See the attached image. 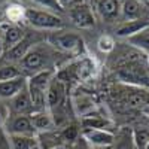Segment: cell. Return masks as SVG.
Listing matches in <instances>:
<instances>
[{
    "mask_svg": "<svg viewBox=\"0 0 149 149\" xmlns=\"http://www.w3.org/2000/svg\"><path fill=\"white\" fill-rule=\"evenodd\" d=\"M26 21L37 30H61L64 27L63 18L45 9H26Z\"/></svg>",
    "mask_w": 149,
    "mask_h": 149,
    "instance_id": "1",
    "label": "cell"
},
{
    "mask_svg": "<svg viewBox=\"0 0 149 149\" xmlns=\"http://www.w3.org/2000/svg\"><path fill=\"white\" fill-rule=\"evenodd\" d=\"M46 61H48L46 51H43V49H40V48H34L33 46L30 51L26 54V57L19 61V70L22 69L24 72H31L34 74L36 72L43 70Z\"/></svg>",
    "mask_w": 149,
    "mask_h": 149,
    "instance_id": "2",
    "label": "cell"
},
{
    "mask_svg": "<svg viewBox=\"0 0 149 149\" xmlns=\"http://www.w3.org/2000/svg\"><path fill=\"white\" fill-rule=\"evenodd\" d=\"M69 18L72 19V22L79 29H93L95 26V18L94 14L88 5L81 3L73 6L69 10Z\"/></svg>",
    "mask_w": 149,
    "mask_h": 149,
    "instance_id": "3",
    "label": "cell"
},
{
    "mask_svg": "<svg viewBox=\"0 0 149 149\" xmlns=\"http://www.w3.org/2000/svg\"><path fill=\"white\" fill-rule=\"evenodd\" d=\"M6 130L9 134H17V136H36L37 134L36 130L33 128V124L29 115L12 116L6 125Z\"/></svg>",
    "mask_w": 149,
    "mask_h": 149,
    "instance_id": "4",
    "label": "cell"
},
{
    "mask_svg": "<svg viewBox=\"0 0 149 149\" xmlns=\"http://www.w3.org/2000/svg\"><path fill=\"white\" fill-rule=\"evenodd\" d=\"M82 137L88 145L95 148H107L113 145L115 134L109 130H82Z\"/></svg>",
    "mask_w": 149,
    "mask_h": 149,
    "instance_id": "5",
    "label": "cell"
},
{
    "mask_svg": "<svg viewBox=\"0 0 149 149\" xmlns=\"http://www.w3.org/2000/svg\"><path fill=\"white\" fill-rule=\"evenodd\" d=\"M51 43L61 51L73 52L82 46V39L74 33H55L51 36Z\"/></svg>",
    "mask_w": 149,
    "mask_h": 149,
    "instance_id": "6",
    "label": "cell"
},
{
    "mask_svg": "<svg viewBox=\"0 0 149 149\" xmlns=\"http://www.w3.org/2000/svg\"><path fill=\"white\" fill-rule=\"evenodd\" d=\"M34 43H36L34 36L26 33V36L22 37V40L18 42L14 48H10L9 51H6L3 54V57H5L6 61H10V63H15V61H18V63H19V61L26 57V54L34 46Z\"/></svg>",
    "mask_w": 149,
    "mask_h": 149,
    "instance_id": "7",
    "label": "cell"
},
{
    "mask_svg": "<svg viewBox=\"0 0 149 149\" xmlns=\"http://www.w3.org/2000/svg\"><path fill=\"white\" fill-rule=\"evenodd\" d=\"M64 94H66L64 82L60 78H52V81L49 82L48 88H46V107L48 109L57 107L64 100Z\"/></svg>",
    "mask_w": 149,
    "mask_h": 149,
    "instance_id": "8",
    "label": "cell"
},
{
    "mask_svg": "<svg viewBox=\"0 0 149 149\" xmlns=\"http://www.w3.org/2000/svg\"><path fill=\"white\" fill-rule=\"evenodd\" d=\"M94 6L104 21H113L121 15V0H94Z\"/></svg>",
    "mask_w": 149,
    "mask_h": 149,
    "instance_id": "9",
    "label": "cell"
},
{
    "mask_svg": "<svg viewBox=\"0 0 149 149\" xmlns=\"http://www.w3.org/2000/svg\"><path fill=\"white\" fill-rule=\"evenodd\" d=\"M26 36V31L18 24H8L5 22L3 26V54L9 51L10 48H14L18 42L22 40V37Z\"/></svg>",
    "mask_w": 149,
    "mask_h": 149,
    "instance_id": "10",
    "label": "cell"
},
{
    "mask_svg": "<svg viewBox=\"0 0 149 149\" xmlns=\"http://www.w3.org/2000/svg\"><path fill=\"white\" fill-rule=\"evenodd\" d=\"M10 109L15 115H30L33 112V106H31V100L27 91V86L22 88L17 95H14L10 98Z\"/></svg>",
    "mask_w": 149,
    "mask_h": 149,
    "instance_id": "11",
    "label": "cell"
},
{
    "mask_svg": "<svg viewBox=\"0 0 149 149\" xmlns=\"http://www.w3.org/2000/svg\"><path fill=\"white\" fill-rule=\"evenodd\" d=\"M30 121L33 124V128L36 130V133H43V131H51L52 127L55 125V121L52 118V115L45 109V110H37V112H31L29 115Z\"/></svg>",
    "mask_w": 149,
    "mask_h": 149,
    "instance_id": "12",
    "label": "cell"
},
{
    "mask_svg": "<svg viewBox=\"0 0 149 149\" xmlns=\"http://www.w3.org/2000/svg\"><path fill=\"white\" fill-rule=\"evenodd\" d=\"M81 125L82 130H109L110 121L102 115H98L95 110H93L91 113L81 116Z\"/></svg>",
    "mask_w": 149,
    "mask_h": 149,
    "instance_id": "13",
    "label": "cell"
},
{
    "mask_svg": "<svg viewBox=\"0 0 149 149\" xmlns=\"http://www.w3.org/2000/svg\"><path fill=\"white\" fill-rule=\"evenodd\" d=\"M26 86H27V78L24 76V74L15 78V79L6 81V82H0V97L2 98H12L22 88H26Z\"/></svg>",
    "mask_w": 149,
    "mask_h": 149,
    "instance_id": "14",
    "label": "cell"
},
{
    "mask_svg": "<svg viewBox=\"0 0 149 149\" xmlns=\"http://www.w3.org/2000/svg\"><path fill=\"white\" fill-rule=\"evenodd\" d=\"M149 27V22L146 19H131V21H127L124 22L122 26H119L116 29V36L118 37H124V39H128V37L137 34L139 31H142L143 29Z\"/></svg>",
    "mask_w": 149,
    "mask_h": 149,
    "instance_id": "15",
    "label": "cell"
},
{
    "mask_svg": "<svg viewBox=\"0 0 149 149\" xmlns=\"http://www.w3.org/2000/svg\"><path fill=\"white\" fill-rule=\"evenodd\" d=\"M54 78V72L49 69H43L40 72H36L34 74H31L30 79H27V84L34 86V88H39L42 91H46L49 82Z\"/></svg>",
    "mask_w": 149,
    "mask_h": 149,
    "instance_id": "16",
    "label": "cell"
},
{
    "mask_svg": "<svg viewBox=\"0 0 149 149\" xmlns=\"http://www.w3.org/2000/svg\"><path fill=\"white\" fill-rule=\"evenodd\" d=\"M9 146L10 149H36L37 139H36V136L9 134Z\"/></svg>",
    "mask_w": 149,
    "mask_h": 149,
    "instance_id": "17",
    "label": "cell"
},
{
    "mask_svg": "<svg viewBox=\"0 0 149 149\" xmlns=\"http://www.w3.org/2000/svg\"><path fill=\"white\" fill-rule=\"evenodd\" d=\"M121 14L127 21L139 19L142 14V5L137 0H121Z\"/></svg>",
    "mask_w": 149,
    "mask_h": 149,
    "instance_id": "18",
    "label": "cell"
},
{
    "mask_svg": "<svg viewBox=\"0 0 149 149\" xmlns=\"http://www.w3.org/2000/svg\"><path fill=\"white\" fill-rule=\"evenodd\" d=\"M37 139V148L40 149H54L55 146H58L60 142V136L55 134L52 130L51 131H43V133H37L36 134Z\"/></svg>",
    "mask_w": 149,
    "mask_h": 149,
    "instance_id": "19",
    "label": "cell"
},
{
    "mask_svg": "<svg viewBox=\"0 0 149 149\" xmlns=\"http://www.w3.org/2000/svg\"><path fill=\"white\" fill-rule=\"evenodd\" d=\"M115 149H136L133 142V131L128 128H122L113 140Z\"/></svg>",
    "mask_w": 149,
    "mask_h": 149,
    "instance_id": "20",
    "label": "cell"
},
{
    "mask_svg": "<svg viewBox=\"0 0 149 149\" xmlns=\"http://www.w3.org/2000/svg\"><path fill=\"white\" fill-rule=\"evenodd\" d=\"M5 18L9 24H18L21 19H26V8H22L19 3L9 5L5 10Z\"/></svg>",
    "mask_w": 149,
    "mask_h": 149,
    "instance_id": "21",
    "label": "cell"
},
{
    "mask_svg": "<svg viewBox=\"0 0 149 149\" xmlns=\"http://www.w3.org/2000/svg\"><path fill=\"white\" fill-rule=\"evenodd\" d=\"M127 40H128L130 45H133L136 48H140V49H143V51H148L149 52V27L143 29L137 34L128 37Z\"/></svg>",
    "mask_w": 149,
    "mask_h": 149,
    "instance_id": "22",
    "label": "cell"
},
{
    "mask_svg": "<svg viewBox=\"0 0 149 149\" xmlns=\"http://www.w3.org/2000/svg\"><path fill=\"white\" fill-rule=\"evenodd\" d=\"M18 76H22L19 67H17L14 64H5V66L0 67V82H6V81H10V79H15Z\"/></svg>",
    "mask_w": 149,
    "mask_h": 149,
    "instance_id": "23",
    "label": "cell"
},
{
    "mask_svg": "<svg viewBox=\"0 0 149 149\" xmlns=\"http://www.w3.org/2000/svg\"><path fill=\"white\" fill-rule=\"evenodd\" d=\"M33 2L36 5H39L42 9L49 10V12L57 14V15H60V14H63V12H64V8L58 3V0H33Z\"/></svg>",
    "mask_w": 149,
    "mask_h": 149,
    "instance_id": "24",
    "label": "cell"
},
{
    "mask_svg": "<svg viewBox=\"0 0 149 149\" xmlns=\"http://www.w3.org/2000/svg\"><path fill=\"white\" fill-rule=\"evenodd\" d=\"M133 142L136 149H146V145L149 142V131L148 130H134L133 131Z\"/></svg>",
    "mask_w": 149,
    "mask_h": 149,
    "instance_id": "25",
    "label": "cell"
},
{
    "mask_svg": "<svg viewBox=\"0 0 149 149\" xmlns=\"http://www.w3.org/2000/svg\"><path fill=\"white\" fill-rule=\"evenodd\" d=\"M61 139H63L64 142H69V143H73V142H76L79 139V130L76 125H67L63 133H61L60 136Z\"/></svg>",
    "mask_w": 149,
    "mask_h": 149,
    "instance_id": "26",
    "label": "cell"
},
{
    "mask_svg": "<svg viewBox=\"0 0 149 149\" xmlns=\"http://www.w3.org/2000/svg\"><path fill=\"white\" fill-rule=\"evenodd\" d=\"M97 46H98V49H100L102 52H110L112 49L115 48V40H113L112 36L103 34V36H100V39H98Z\"/></svg>",
    "mask_w": 149,
    "mask_h": 149,
    "instance_id": "27",
    "label": "cell"
},
{
    "mask_svg": "<svg viewBox=\"0 0 149 149\" xmlns=\"http://www.w3.org/2000/svg\"><path fill=\"white\" fill-rule=\"evenodd\" d=\"M3 26L0 27V57H3Z\"/></svg>",
    "mask_w": 149,
    "mask_h": 149,
    "instance_id": "28",
    "label": "cell"
},
{
    "mask_svg": "<svg viewBox=\"0 0 149 149\" xmlns=\"http://www.w3.org/2000/svg\"><path fill=\"white\" fill-rule=\"evenodd\" d=\"M76 0H58V3L63 6V8H66V6H69V5H72V3H74Z\"/></svg>",
    "mask_w": 149,
    "mask_h": 149,
    "instance_id": "29",
    "label": "cell"
},
{
    "mask_svg": "<svg viewBox=\"0 0 149 149\" xmlns=\"http://www.w3.org/2000/svg\"><path fill=\"white\" fill-rule=\"evenodd\" d=\"M5 22H6V18H5V12H3V10H0V27H2Z\"/></svg>",
    "mask_w": 149,
    "mask_h": 149,
    "instance_id": "30",
    "label": "cell"
},
{
    "mask_svg": "<svg viewBox=\"0 0 149 149\" xmlns=\"http://www.w3.org/2000/svg\"><path fill=\"white\" fill-rule=\"evenodd\" d=\"M54 149H67V148H66V145H63V143H60V145H58V146H55Z\"/></svg>",
    "mask_w": 149,
    "mask_h": 149,
    "instance_id": "31",
    "label": "cell"
},
{
    "mask_svg": "<svg viewBox=\"0 0 149 149\" xmlns=\"http://www.w3.org/2000/svg\"><path fill=\"white\" fill-rule=\"evenodd\" d=\"M17 3H26V2H30V0H15Z\"/></svg>",
    "mask_w": 149,
    "mask_h": 149,
    "instance_id": "32",
    "label": "cell"
},
{
    "mask_svg": "<svg viewBox=\"0 0 149 149\" xmlns=\"http://www.w3.org/2000/svg\"><path fill=\"white\" fill-rule=\"evenodd\" d=\"M137 2H140V3H142V2H148V0H137Z\"/></svg>",
    "mask_w": 149,
    "mask_h": 149,
    "instance_id": "33",
    "label": "cell"
},
{
    "mask_svg": "<svg viewBox=\"0 0 149 149\" xmlns=\"http://www.w3.org/2000/svg\"><path fill=\"white\" fill-rule=\"evenodd\" d=\"M146 149H149V142H148V145H146Z\"/></svg>",
    "mask_w": 149,
    "mask_h": 149,
    "instance_id": "34",
    "label": "cell"
}]
</instances>
